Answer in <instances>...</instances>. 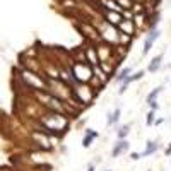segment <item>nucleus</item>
Instances as JSON below:
<instances>
[{"label":"nucleus","mask_w":171,"mask_h":171,"mask_svg":"<svg viewBox=\"0 0 171 171\" xmlns=\"http://www.w3.org/2000/svg\"><path fill=\"white\" fill-rule=\"evenodd\" d=\"M39 125H41V132L46 135H56L60 137L64 135L68 130V116L56 113V111L46 110L39 116Z\"/></svg>","instance_id":"obj_1"},{"label":"nucleus","mask_w":171,"mask_h":171,"mask_svg":"<svg viewBox=\"0 0 171 171\" xmlns=\"http://www.w3.org/2000/svg\"><path fill=\"white\" fill-rule=\"evenodd\" d=\"M19 79L22 81V84L31 91H46V79L45 75L38 72H33V70H27V68H22L19 72Z\"/></svg>","instance_id":"obj_2"},{"label":"nucleus","mask_w":171,"mask_h":171,"mask_svg":"<svg viewBox=\"0 0 171 171\" xmlns=\"http://www.w3.org/2000/svg\"><path fill=\"white\" fill-rule=\"evenodd\" d=\"M68 70H70V77L75 84H87L93 75V67L87 62H72Z\"/></svg>","instance_id":"obj_3"},{"label":"nucleus","mask_w":171,"mask_h":171,"mask_svg":"<svg viewBox=\"0 0 171 171\" xmlns=\"http://www.w3.org/2000/svg\"><path fill=\"white\" fill-rule=\"evenodd\" d=\"M74 91V96H75L77 103L81 104V108L87 106V104H91V101L94 99V91L91 89V86L89 84H75L72 87Z\"/></svg>","instance_id":"obj_4"},{"label":"nucleus","mask_w":171,"mask_h":171,"mask_svg":"<svg viewBox=\"0 0 171 171\" xmlns=\"http://www.w3.org/2000/svg\"><path fill=\"white\" fill-rule=\"evenodd\" d=\"M98 34H99V39H103V41L108 43V45H116V43H118V34H120L118 29H116L115 26L108 24L106 21L101 24Z\"/></svg>","instance_id":"obj_5"},{"label":"nucleus","mask_w":171,"mask_h":171,"mask_svg":"<svg viewBox=\"0 0 171 171\" xmlns=\"http://www.w3.org/2000/svg\"><path fill=\"white\" fill-rule=\"evenodd\" d=\"M159 34H161V31L156 27V29H151L149 34L145 36V41H144V50H142V55H147L151 50H152L154 43H156V39L159 38Z\"/></svg>","instance_id":"obj_6"},{"label":"nucleus","mask_w":171,"mask_h":171,"mask_svg":"<svg viewBox=\"0 0 171 171\" xmlns=\"http://www.w3.org/2000/svg\"><path fill=\"white\" fill-rule=\"evenodd\" d=\"M130 149V142L127 139H122V140H116L113 144V149H111V158H120L122 154L128 152Z\"/></svg>","instance_id":"obj_7"},{"label":"nucleus","mask_w":171,"mask_h":171,"mask_svg":"<svg viewBox=\"0 0 171 171\" xmlns=\"http://www.w3.org/2000/svg\"><path fill=\"white\" fill-rule=\"evenodd\" d=\"M116 29H118V33L128 34V36H133V33H135V26H133L132 19H125V17H123V21L116 26Z\"/></svg>","instance_id":"obj_8"},{"label":"nucleus","mask_w":171,"mask_h":171,"mask_svg":"<svg viewBox=\"0 0 171 171\" xmlns=\"http://www.w3.org/2000/svg\"><path fill=\"white\" fill-rule=\"evenodd\" d=\"M96 53H98V58L99 62H108L110 55L113 53V48L108 45V43H101L98 48H96Z\"/></svg>","instance_id":"obj_9"},{"label":"nucleus","mask_w":171,"mask_h":171,"mask_svg":"<svg viewBox=\"0 0 171 171\" xmlns=\"http://www.w3.org/2000/svg\"><path fill=\"white\" fill-rule=\"evenodd\" d=\"M104 17H106V22L111 26H118L120 22L123 21V12H115V10H106L104 12Z\"/></svg>","instance_id":"obj_10"},{"label":"nucleus","mask_w":171,"mask_h":171,"mask_svg":"<svg viewBox=\"0 0 171 171\" xmlns=\"http://www.w3.org/2000/svg\"><path fill=\"white\" fill-rule=\"evenodd\" d=\"M84 58H86V62H87L91 67L99 65V58H98V53H96V48H94V46H87V48H86Z\"/></svg>","instance_id":"obj_11"},{"label":"nucleus","mask_w":171,"mask_h":171,"mask_svg":"<svg viewBox=\"0 0 171 171\" xmlns=\"http://www.w3.org/2000/svg\"><path fill=\"white\" fill-rule=\"evenodd\" d=\"M98 137H99V133L96 132V130L86 128V135H84V139H82V147H84V149H89L91 145H93V142L96 140Z\"/></svg>","instance_id":"obj_12"},{"label":"nucleus","mask_w":171,"mask_h":171,"mask_svg":"<svg viewBox=\"0 0 171 171\" xmlns=\"http://www.w3.org/2000/svg\"><path fill=\"white\" fill-rule=\"evenodd\" d=\"M159 149V144L158 140H147L145 142V149L140 152L142 158H149V156H152V154H156Z\"/></svg>","instance_id":"obj_13"},{"label":"nucleus","mask_w":171,"mask_h":171,"mask_svg":"<svg viewBox=\"0 0 171 171\" xmlns=\"http://www.w3.org/2000/svg\"><path fill=\"white\" fill-rule=\"evenodd\" d=\"M161 64H162V55L159 53V55H156L152 60L149 62V65H147V70H149L151 74H156L161 68Z\"/></svg>","instance_id":"obj_14"},{"label":"nucleus","mask_w":171,"mask_h":171,"mask_svg":"<svg viewBox=\"0 0 171 171\" xmlns=\"http://www.w3.org/2000/svg\"><path fill=\"white\" fill-rule=\"evenodd\" d=\"M120 116H122V110H120V108H115L111 113H108L106 125H108V127H113V125H116L120 122Z\"/></svg>","instance_id":"obj_15"},{"label":"nucleus","mask_w":171,"mask_h":171,"mask_svg":"<svg viewBox=\"0 0 171 171\" xmlns=\"http://www.w3.org/2000/svg\"><path fill=\"white\" fill-rule=\"evenodd\" d=\"M145 75V70H137V72H133V74H130V75L125 79L122 84H125V86H128V84H132V82H135V81H140L142 77Z\"/></svg>","instance_id":"obj_16"},{"label":"nucleus","mask_w":171,"mask_h":171,"mask_svg":"<svg viewBox=\"0 0 171 171\" xmlns=\"http://www.w3.org/2000/svg\"><path fill=\"white\" fill-rule=\"evenodd\" d=\"M130 74H132V67H123V68H122V70L118 72V75L115 77V81L118 82V84H122V82H123L125 79L130 75Z\"/></svg>","instance_id":"obj_17"},{"label":"nucleus","mask_w":171,"mask_h":171,"mask_svg":"<svg viewBox=\"0 0 171 171\" xmlns=\"http://www.w3.org/2000/svg\"><path fill=\"white\" fill-rule=\"evenodd\" d=\"M164 89L162 86H158V87H154L149 94H147V98H145V103H151V101H158V96L161 94V91Z\"/></svg>","instance_id":"obj_18"},{"label":"nucleus","mask_w":171,"mask_h":171,"mask_svg":"<svg viewBox=\"0 0 171 171\" xmlns=\"http://www.w3.org/2000/svg\"><path fill=\"white\" fill-rule=\"evenodd\" d=\"M130 133V125H123V127H118V130H116V137H118V140H122V139H127V135Z\"/></svg>","instance_id":"obj_19"},{"label":"nucleus","mask_w":171,"mask_h":171,"mask_svg":"<svg viewBox=\"0 0 171 171\" xmlns=\"http://www.w3.org/2000/svg\"><path fill=\"white\" fill-rule=\"evenodd\" d=\"M133 26H135V29L137 27H142L144 26V22H145V14L142 12V14H135V17H133Z\"/></svg>","instance_id":"obj_20"},{"label":"nucleus","mask_w":171,"mask_h":171,"mask_svg":"<svg viewBox=\"0 0 171 171\" xmlns=\"http://www.w3.org/2000/svg\"><path fill=\"white\" fill-rule=\"evenodd\" d=\"M154 122H156V111L149 110L147 111V115H145V125H147V127H152Z\"/></svg>","instance_id":"obj_21"},{"label":"nucleus","mask_w":171,"mask_h":171,"mask_svg":"<svg viewBox=\"0 0 171 171\" xmlns=\"http://www.w3.org/2000/svg\"><path fill=\"white\" fill-rule=\"evenodd\" d=\"M115 2L118 4L120 9H127V10L128 9H132V4H133L132 0H115Z\"/></svg>","instance_id":"obj_22"},{"label":"nucleus","mask_w":171,"mask_h":171,"mask_svg":"<svg viewBox=\"0 0 171 171\" xmlns=\"http://www.w3.org/2000/svg\"><path fill=\"white\" fill-rule=\"evenodd\" d=\"M147 104H149V108L152 111H158L159 110V103L158 101H151V103H147Z\"/></svg>","instance_id":"obj_23"},{"label":"nucleus","mask_w":171,"mask_h":171,"mask_svg":"<svg viewBox=\"0 0 171 171\" xmlns=\"http://www.w3.org/2000/svg\"><path fill=\"white\" fill-rule=\"evenodd\" d=\"M140 158H142L140 152H130V159H132V161H139Z\"/></svg>","instance_id":"obj_24"},{"label":"nucleus","mask_w":171,"mask_h":171,"mask_svg":"<svg viewBox=\"0 0 171 171\" xmlns=\"http://www.w3.org/2000/svg\"><path fill=\"white\" fill-rule=\"evenodd\" d=\"M127 87L128 86H125V84H120V89H118V94H123L125 91H127Z\"/></svg>","instance_id":"obj_25"},{"label":"nucleus","mask_w":171,"mask_h":171,"mask_svg":"<svg viewBox=\"0 0 171 171\" xmlns=\"http://www.w3.org/2000/svg\"><path fill=\"white\" fill-rule=\"evenodd\" d=\"M164 154H166V156H171V142H169V145H168V147H166V151H164Z\"/></svg>","instance_id":"obj_26"},{"label":"nucleus","mask_w":171,"mask_h":171,"mask_svg":"<svg viewBox=\"0 0 171 171\" xmlns=\"http://www.w3.org/2000/svg\"><path fill=\"white\" fill-rule=\"evenodd\" d=\"M162 122H164V120H162V118H158V120H156V122H154V125H161Z\"/></svg>","instance_id":"obj_27"},{"label":"nucleus","mask_w":171,"mask_h":171,"mask_svg":"<svg viewBox=\"0 0 171 171\" xmlns=\"http://www.w3.org/2000/svg\"><path fill=\"white\" fill-rule=\"evenodd\" d=\"M87 171H96V168H94V164H89V166H87Z\"/></svg>","instance_id":"obj_28"},{"label":"nucleus","mask_w":171,"mask_h":171,"mask_svg":"<svg viewBox=\"0 0 171 171\" xmlns=\"http://www.w3.org/2000/svg\"><path fill=\"white\" fill-rule=\"evenodd\" d=\"M132 2H135V0H132ZM137 4H142V0H137Z\"/></svg>","instance_id":"obj_29"},{"label":"nucleus","mask_w":171,"mask_h":171,"mask_svg":"<svg viewBox=\"0 0 171 171\" xmlns=\"http://www.w3.org/2000/svg\"><path fill=\"white\" fill-rule=\"evenodd\" d=\"M103 171H111V169H103Z\"/></svg>","instance_id":"obj_30"}]
</instances>
